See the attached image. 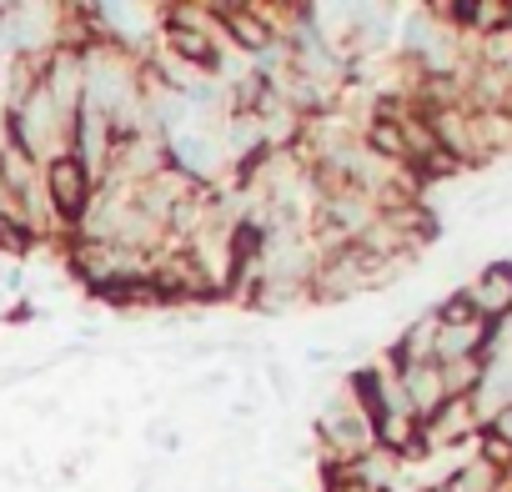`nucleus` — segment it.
<instances>
[{"mask_svg":"<svg viewBox=\"0 0 512 492\" xmlns=\"http://www.w3.org/2000/svg\"><path fill=\"white\" fill-rule=\"evenodd\" d=\"M46 201H51L61 226H81L91 216V201H96V171L76 151L46 156Z\"/></svg>","mask_w":512,"mask_h":492,"instance_id":"obj_1","label":"nucleus"},{"mask_svg":"<svg viewBox=\"0 0 512 492\" xmlns=\"http://www.w3.org/2000/svg\"><path fill=\"white\" fill-rule=\"evenodd\" d=\"M462 297H467V307H472L482 322H502V317H512V267H507V262L487 267L477 282L462 287Z\"/></svg>","mask_w":512,"mask_h":492,"instance_id":"obj_2","label":"nucleus"},{"mask_svg":"<svg viewBox=\"0 0 512 492\" xmlns=\"http://www.w3.org/2000/svg\"><path fill=\"white\" fill-rule=\"evenodd\" d=\"M211 21H216L221 36H231V41H236L241 51H251V56H262V51L277 46V36L267 31L262 16H256V6H211Z\"/></svg>","mask_w":512,"mask_h":492,"instance_id":"obj_3","label":"nucleus"},{"mask_svg":"<svg viewBox=\"0 0 512 492\" xmlns=\"http://www.w3.org/2000/svg\"><path fill=\"white\" fill-rule=\"evenodd\" d=\"M36 246V226L16 211H0V252H11V257H26Z\"/></svg>","mask_w":512,"mask_h":492,"instance_id":"obj_4","label":"nucleus"},{"mask_svg":"<svg viewBox=\"0 0 512 492\" xmlns=\"http://www.w3.org/2000/svg\"><path fill=\"white\" fill-rule=\"evenodd\" d=\"M492 437H497V442H507V447H512V407H502V412H497V417H492Z\"/></svg>","mask_w":512,"mask_h":492,"instance_id":"obj_5","label":"nucleus"}]
</instances>
